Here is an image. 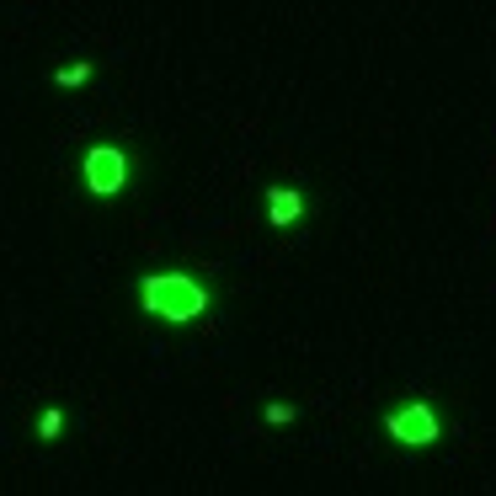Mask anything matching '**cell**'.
Wrapping results in <instances>:
<instances>
[{"instance_id": "cell-5", "label": "cell", "mask_w": 496, "mask_h": 496, "mask_svg": "<svg viewBox=\"0 0 496 496\" xmlns=\"http://www.w3.org/2000/svg\"><path fill=\"white\" fill-rule=\"evenodd\" d=\"M59 433H64V411H59V406H49V411L38 416V438H43V443H54Z\"/></svg>"}, {"instance_id": "cell-2", "label": "cell", "mask_w": 496, "mask_h": 496, "mask_svg": "<svg viewBox=\"0 0 496 496\" xmlns=\"http://www.w3.org/2000/svg\"><path fill=\"white\" fill-rule=\"evenodd\" d=\"M385 433L400 448H433L443 438V416L433 400H406V406H395L385 416Z\"/></svg>"}, {"instance_id": "cell-7", "label": "cell", "mask_w": 496, "mask_h": 496, "mask_svg": "<svg viewBox=\"0 0 496 496\" xmlns=\"http://www.w3.org/2000/svg\"><path fill=\"white\" fill-rule=\"evenodd\" d=\"M86 75H91V64H86V59H80V64H64V70H59L54 80H59V86H80V80H86Z\"/></svg>"}, {"instance_id": "cell-4", "label": "cell", "mask_w": 496, "mask_h": 496, "mask_svg": "<svg viewBox=\"0 0 496 496\" xmlns=\"http://www.w3.org/2000/svg\"><path fill=\"white\" fill-rule=\"evenodd\" d=\"M299 214H304V198H299L294 187H267V220H273L277 229H288Z\"/></svg>"}, {"instance_id": "cell-1", "label": "cell", "mask_w": 496, "mask_h": 496, "mask_svg": "<svg viewBox=\"0 0 496 496\" xmlns=\"http://www.w3.org/2000/svg\"><path fill=\"white\" fill-rule=\"evenodd\" d=\"M139 310L171 326H187V321L209 315V283L192 273H150L139 277Z\"/></svg>"}, {"instance_id": "cell-3", "label": "cell", "mask_w": 496, "mask_h": 496, "mask_svg": "<svg viewBox=\"0 0 496 496\" xmlns=\"http://www.w3.org/2000/svg\"><path fill=\"white\" fill-rule=\"evenodd\" d=\"M80 171H86V187H91L97 198H117V192L128 187V155H123L117 145H91Z\"/></svg>"}, {"instance_id": "cell-6", "label": "cell", "mask_w": 496, "mask_h": 496, "mask_svg": "<svg viewBox=\"0 0 496 496\" xmlns=\"http://www.w3.org/2000/svg\"><path fill=\"white\" fill-rule=\"evenodd\" d=\"M262 422H267V427H288V422H294V406H288V400H273V406L262 411Z\"/></svg>"}]
</instances>
